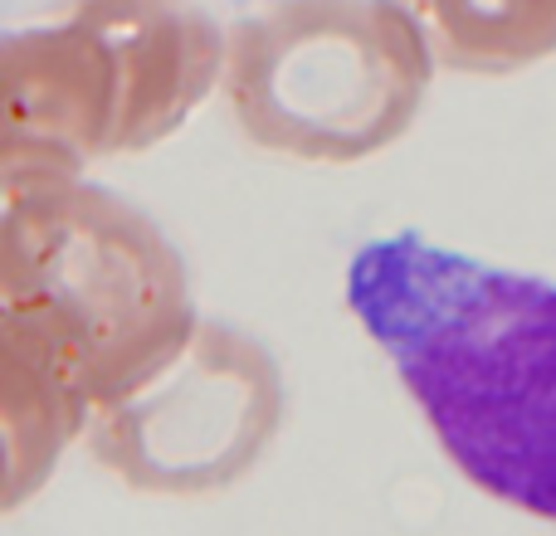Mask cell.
Masks as SVG:
<instances>
[{
	"mask_svg": "<svg viewBox=\"0 0 556 536\" xmlns=\"http://www.w3.org/2000/svg\"><path fill=\"white\" fill-rule=\"evenodd\" d=\"M346 307L479 493L556 522V283L401 230L346 264Z\"/></svg>",
	"mask_w": 556,
	"mask_h": 536,
	"instance_id": "obj_1",
	"label": "cell"
},
{
	"mask_svg": "<svg viewBox=\"0 0 556 536\" xmlns=\"http://www.w3.org/2000/svg\"><path fill=\"white\" fill-rule=\"evenodd\" d=\"M220 78L254 146L356 162L410 127L430 54L386 0H278L230 29Z\"/></svg>",
	"mask_w": 556,
	"mask_h": 536,
	"instance_id": "obj_2",
	"label": "cell"
},
{
	"mask_svg": "<svg viewBox=\"0 0 556 536\" xmlns=\"http://www.w3.org/2000/svg\"><path fill=\"white\" fill-rule=\"evenodd\" d=\"M20 297H49L74 322L103 414L181 366L195 332L176 250L137 205L84 176L59 181L39 205Z\"/></svg>",
	"mask_w": 556,
	"mask_h": 536,
	"instance_id": "obj_3",
	"label": "cell"
},
{
	"mask_svg": "<svg viewBox=\"0 0 556 536\" xmlns=\"http://www.w3.org/2000/svg\"><path fill=\"white\" fill-rule=\"evenodd\" d=\"M117 152V74L84 20L0 35V162L84 171Z\"/></svg>",
	"mask_w": 556,
	"mask_h": 536,
	"instance_id": "obj_4",
	"label": "cell"
},
{
	"mask_svg": "<svg viewBox=\"0 0 556 536\" xmlns=\"http://www.w3.org/2000/svg\"><path fill=\"white\" fill-rule=\"evenodd\" d=\"M93 410L84 342L49 297H0V518L45 488Z\"/></svg>",
	"mask_w": 556,
	"mask_h": 536,
	"instance_id": "obj_5",
	"label": "cell"
},
{
	"mask_svg": "<svg viewBox=\"0 0 556 536\" xmlns=\"http://www.w3.org/2000/svg\"><path fill=\"white\" fill-rule=\"evenodd\" d=\"M117 74V152L172 137L225 68V35L195 0H74Z\"/></svg>",
	"mask_w": 556,
	"mask_h": 536,
	"instance_id": "obj_6",
	"label": "cell"
},
{
	"mask_svg": "<svg viewBox=\"0 0 556 536\" xmlns=\"http://www.w3.org/2000/svg\"><path fill=\"white\" fill-rule=\"evenodd\" d=\"M64 176L84 171H64L49 162H0V297L20 293V254H25L29 220H35L45 191Z\"/></svg>",
	"mask_w": 556,
	"mask_h": 536,
	"instance_id": "obj_7",
	"label": "cell"
}]
</instances>
